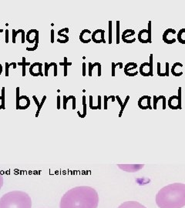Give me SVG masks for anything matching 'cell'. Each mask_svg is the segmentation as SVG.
I'll return each mask as SVG.
<instances>
[{"label":"cell","mask_w":185,"mask_h":208,"mask_svg":"<svg viewBox=\"0 0 185 208\" xmlns=\"http://www.w3.org/2000/svg\"><path fill=\"white\" fill-rule=\"evenodd\" d=\"M99 194L94 188L80 186L70 189L63 194L60 208H97Z\"/></svg>","instance_id":"obj_1"},{"label":"cell","mask_w":185,"mask_h":208,"mask_svg":"<svg viewBox=\"0 0 185 208\" xmlns=\"http://www.w3.org/2000/svg\"><path fill=\"white\" fill-rule=\"evenodd\" d=\"M159 208H183L185 207V184L174 183L161 188L156 195Z\"/></svg>","instance_id":"obj_2"},{"label":"cell","mask_w":185,"mask_h":208,"mask_svg":"<svg viewBox=\"0 0 185 208\" xmlns=\"http://www.w3.org/2000/svg\"><path fill=\"white\" fill-rule=\"evenodd\" d=\"M30 196L21 190H13L0 198V208H32Z\"/></svg>","instance_id":"obj_3"},{"label":"cell","mask_w":185,"mask_h":208,"mask_svg":"<svg viewBox=\"0 0 185 208\" xmlns=\"http://www.w3.org/2000/svg\"><path fill=\"white\" fill-rule=\"evenodd\" d=\"M150 61L145 62L140 65V70L139 73L143 76H153V55L151 54L150 56Z\"/></svg>","instance_id":"obj_4"},{"label":"cell","mask_w":185,"mask_h":208,"mask_svg":"<svg viewBox=\"0 0 185 208\" xmlns=\"http://www.w3.org/2000/svg\"><path fill=\"white\" fill-rule=\"evenodd\" d=\"M176 34V31L174 29H167L164 31L162 39L167 44H173L176 42V39L174 38V35Z\"/></svg>","instance_id":"obj_5"},{"label":"cell","mask_w":185,"mask_h":208,"mask_svg":"<svg viewBox=\"0 0 185 208\" xmlns=\"http://www.w3.org/2000/svg\"><path fill=\"white\" fill-rule=\"evenodd\" d=\"M91 39L95 43H106L105 40V30L104 29H97L92 32Z\"/></svg>","instance_id":"obj_6"},{"label":"cell","mask_w":185,"mask_h":208,"mask_svg":"<svg viewBox=\"0 0 185 208\" xmlns=\"http://www.w3.org/2000/svg\"><path fill=\"white\" fill-rule=\"evenodd\" d=\"M151 97L150 96H143L139 99L137 103L139 108L141 109H152L151 106Z\"/></svg>","instance_id":"obj_7"},{"label":"cell","mask_w":185,"mask_h":208,"mask_svg":"<svg viewBox=\"0 0 185 208\" xmlns=\"http://www.w3.org/2000/svg\"><path fill=\"white\" fill-rule=\"evenodd\" d=\"M119 168H121V169L125 170L127 172H130V173H134V172L139 171L140 169H142L144 167V164H132V165H118Z\"/></svg>","instance_id":"obj_8"},{"label":"cell","mask_w":185,"mask_h":208,"mask_svg":"<svg viewBox=\"0 0 185 208\" xmlns=\"http://www.w3.org/2000/svg\"><path fill=\"white\" fill-rule=\"evenodd\" d=\"M117 208H146V207L137 201H125Z\"/></svg>","instance_id":"obj_9"},{"label":"cell","mask_w":185,"mask_h":208,"mask_svg":"<svg viewBox=\"0 0 185 208\" xmlns=\"http://www.w3.org/2000/svg\"><path fill=\"white\" fill-rule=\"evenodd\" d=\"M182 68H183V64L181 62H177L174 64L173 65L172 68H171V73L173 76H181L183 75V72H182Z\"/></svg>","instance_id":"obj_10"},{"label":"cell","mask_w":185,"mask_h":208,"mask_svg":"<svg viewBox=\"0 0 185 208\" xmlns=\"http://www.w3.org/2000/svg\"><path fill=\"white\" fill-rule=\"evenodd\" d=\"M30 99L27 96H22L19 101V109H26L30 106Z\"/></svg>","instance_id":"obj_11"},{"label":"cell","mask_w":185,"mask_h":208,"mask_svg":"<svg viewBox=\"0 0 185 208\" xmlns=\"http://www.w3.org/2000/svg\"><path fill=\"white\" fill-rule=\"evenodd\" d=\"M167 105L171 109H179V102L177 96H172L168 99Z\"/></svg>","instance_id":"obj_12"},{"label":"cell","mask_w":185,"mask_h":208,"mask_svg":"<svg viewBox=\"0 0 185 208\" xmlns=\"http://www.w3.org/2000/svg\"><path fill=\"white\" fill-rule=\"evenodd\" d=\"M134 35H135V31H134V29H125L123 33H122L121 38H122V40H123L124 43H133L134 42L128 40V38L133 36Z\"/></svg>","instance_id":"obj_13"},{"label":"cell","mask_w":185,"mask_h":208,"mask_svg":"<svg viewBox=\"0 0 185 208\" xmlns=\"http://www.w3.org/2000/svg\"><path fill=\"white\" fill-rule=\"evenodd\" d=\"M138 40L141 43H148V32L147 29H141L138 33Z\"/></svg>","instance_id":"obj_14"},{"label":"cell","mask_w":185,"mask_h":208,"mask_svg":"<svg viewBox=\"0 0 185 208\" xmlns=\"http://www.w3.org/2000/svg\"><path fill=\"white\" fill-rule=\"evenodd\" d=\"M137 64L136 62H128L127 64L125 65L124 68H123L124 73H130L132 70L137 69Z\"/></svg>","instance_id":"obj_15"},{"label":"cell","mask_w":185,"mask_h":208,"mask_svg":"<svg viewBox=\"0 0 185 208\" xmlns=\"http://www.w3.org/2000/svg\"><path fill=\"white\" fill-rule=\"evenodd\" d=\"M177 39L180 43L185 44V29H181L179 30Z\"/></svg>","instance_id":"obj_16"},{"label":"cell","mask_w":185,"mask_h":208,"mask_svg":"<svg viewBox=\"0 0 185 208\" xmlns=\"http://www.w3.org/2000/svg\"><path fill=\"white\" fill-rule=\"evenodd\" d=\"M64 61L62 62H60V66H62V67H64V76L66 77V76H67V74H68V66H72V62H68V59H67V57H64Z\"/></svg>","instance_id":"obj_17"},{"label":"cell","mask_w":185,"mask_h":208,"mask_svg":"<svg viewBox=\"0 0 185 208\" xmlns=\"http://www.w3.org/2000/svg\"><path fill=\"white\" fill-rule=\"evenodd\" d=\"M82 101H83V113L81 115V114H80V112L78 111L77 114L79 115L80 117H81V118H84V117L86 116V97H85V96L83 97Z\"/></svg>","instance_id":"obj_18"},{"label":"cell","mask_w":185,"mask_h":208,"mask_svg":"<svg viewBox=\"0 0 185 208\" xmlns=\"http://www.w3.org/2000/svg\"><path fill=\"white\" fill-rule=\"evenodd\" d=\"M109 99H111L113 102L115 101L116 98L114 96L111 95L110 97H107V96H104V109H108V101Z\"/></svg>","instance_id":"obj_19"},{"label":"cell","mask_w":185,"mask_h":208,"mask_svg":"<svg viewBox=\"0 0 185 208\" xmlns=\"http://www.w3.org/2000/svg\"><path fill=\"white\" fill-rule=\"evenodd\" d=\"M153 109H157V103L159 102V100H160V99H164V96H160V97H156V96H153Z\"/></svg>","instance_id":"obj_20"},{"label":"cell","mask_w":185,"mask_h":208,"mask_svg":"<svg viewBox=\"0 0 185 208\" xmlns=\"http://www.w3.org/2000/svg\"><path fill=\"white\" fill-rule=\"evenodd\" d=\"M68 29H69L68 28H64V29H60L58 32V35L60 36H62V37H64V38H65L64 43H67V42H69V37H68V36H67V35L62 34V32H66V31H67V30H68Z\"/></svg>","instance_id":"obj_21"},{"label":"cell","mask_w":185,"mask_h":208,"mask_svg":"<svg viewBox=\"0 0 185 208\" xmlns=\"http://www.w3.org/2000/svg\"><path fill=\"white\" fill-rule=\"evenodd\" d=\"M129 99H130V96L128 95V96H127V97H126V99H125L124 103H123V106H121V112H120V113H119V117H121V116H122V114H123V110H124V109H125V107H126V106H127V103L129 102Z\"/></svg>","instance_id":"obj_22"},{"label":"cell","mask_w":185,"mask_h":208,"mask_svg":"<svg viewBox=\"0 0 185 208\" xmlns=\"http://www.w3.org/2000/svg\"><path fill=\"white\" fill-rule=\"evenodd\" d=\"M148 43H152V29H151V21L148 22Z\"/></svg>","instance_id":"obj_23"},{"label":"cell","mask_w":185,"mask_h":208,"mask_svg":"<svg viewBox=\"0 0 185 208\" xmlns=\"http://www.w3.org/2000/svg\"><path fill=\"white\" fill-rule=\"evenodd\" d=\"M182 88L181 87H179L178 91H177V97H178V102H179V109H182V100H181V96H182Z\"/></svg>","instance_id":"obj_24"},{"label":"cell","mask_w":185,"mask_h":208,"mask_svg":"<svg viewBox=\"0 0 185 208\" xmlns=\"http://www.w3.org/2000/svg\"><path fill=\"white\" fill-rule=\"evenodd\" d=\"M116 44L120 43V21H116Z\"/></svg>","instance_id":"obj_25"},{"label":"cell","mask_w":185,"mask_h":208,"mask_svg":"<svg viewBox=\"0 0 185 208\" xmlns=\"http://www.w3.org/2000/svg\"><path fill=\"white\" fill-rule=\"evenodd\" d=\"M97 64H98V62H94L93 64L92 62H89V76H90V77L92 76V69H93L94 67H97Z\"/></svg>","instance_id":"obj_26"},{"label":"cell","mask_w":185,"mask_h":208,"mask_svg":"<svg viewBox=\"0 0 185 208\" xmlns=\"http://www.w3.org/2000/svg\"><path fill=\"white\" fill-rule=\"evenodd\" d=\"M46 99V96H43L41 103H40V105H39V107L37 109V112H36V117H38V116H39V112H40V110H41L42 107H43V103H45Z\"/></svg>","instance_id":"obj_27"},{"label":"cell","mask_w":185,"mask_h":208,"mask_svg":"<svg viewBox=\"0 0 185 208\" xmlns=\"http://www.w3.org/2000/svg\"><path fill=\"white\" fill-rule=\"evenodd\" d=\"M109 43H112V21H109Z\"/></svg>","instance_id":"obj_28"},{"label":"cell","mask_w":185,"mask_h":208,"mask_svg":"<svg viewBox=\"0 0 185 208\" xmlns=\"http://www.w3.org/2000/svg\"><path fill=\"white\" fill-rule=\"evenodd\" d=\"M20 87L18 86V87H16V106H15L16 109H19V101H20Z\"/></svg>","instance_id":"obj_29"},{"label":"cell","mask_w":185,"mask_h":208,"mask_svg":"<svg viewBox=\"0 0 185 208\" xmlns=\"http://www.w3.org/2000/svg\"><path fill=\"white\" fill-rule=\"evenodd\" d=\"M17 65L18 66H22V67H26V66H30L31 63L29 62H26V58L23 56L22 57V62H18Z\"/></svg>","instance_id":"obj_30"},{"label":"cell","mask_w":185,"mask_h":208,"mask_svg":"<svg viewBox=\"0 0 185 208\" xmlns=\"http://www.w3.org/2000/svg\"><path fill=\"white\" fill-rule=\"evenodd\" d=\"M39 44V31L36 29L35 31V45Z\"/></svg>","instance_id":"obj_31"},{"label":"cell","mask_w":185,"mask_h":208,"mask_svg":"<svg viewBox=\"0 0 185 208\" xmlns=\"http://www.w3.org/2000/svg\"><path fill=\"white\" fill-rule=\"evenodd\" d=\"M62 101H63V103H62V109H67V105L68 100H67V97H66V96H63V97H62Z\"/></svg>","instance_id":"obj_32"},{"label":"cell","mask_w":185,"mask_h":208,"mask_svg":"<svg viewBox=\"0 0 185 208\" xmlns=\"http://www.w3.org/2000/svg\"><path fill=\"white\" fill-rule=\"evenodd\" d=\"M6 109V102L3 101L2 97L0 96V109Z\"/></svg>","instance_id":"obj_33"},{"label":"cell","mask_w":185,"mask_h":208,"mask_svg":"<svg viewBox=\"0 0 185 208\" xmlns=\"http://www.w3.org/2000/svg\"><path fill=\"white\" fill-rule=\"evenodd\" d=\"M165 65H166V72L164 73H165L166 76H169V73H170V64H169V62H167Z\"/></svg>","instance_id":"obj_34"},{"label":"cell","mask_w":185,"mask_h":208,"mask_svg":"<svg viewBox=\"0 0 185 208\" xmlns=\"http://www.w3.org/2000/svg\"><path fill=\"white\" fill-rule=\"evenodd\" d=\"M111 76H112L113 77H114L115 76V69H116V65H115V63L114 62H112L111 63Z\"/></svg>","instance_id":"obj_35"},{"label":"cell","mask_w":185,"mask_h":208,"mask_svg":"<svg viewBox=\"0 0 185 208\" xmlns=\"http://www.w3.org/2000/svg\"><path fill=\"white\" fill-rule=\"evenodd\" d=\"M49 63H47V62H45V73H44V76H48V71H49V69H50V67H49Z\"/></svg>","instance_id":"obj_36"},{"label":"cell","mask_w":185,"mask_h":208,"mask_svg":"<svg viewBox=\"0 0 185 208\" xmlns=\"http://www.w3.org/2000/svg\"><path fill=\"white\" fill-rule=\"evenodd\" d=\"M71 99L73 100V106H72V109H76V97L73 95H71Z\"/></svg>","instance_id":"obj_37"},{"label":"cell","mask_w":185,"mask_h":208,"mask_svg":"<svg viewBox=\"0 0 185 208\" xmlns=\"http://www.w3.org/2000/svg\"><path fill=\"white\" fill-rule=\"evenodd\" d=\"M9 67H10V66H9V64L8 63V62H6V76H9Z\"/></svg>","instance_id":"obj_38"},{"label":"cell","mask_w":185,"mask_h":208,"mask_svg":"<svg viewBox=\"0 0 185 208\" xmlns=\"http://www.w3.org/2000/svg\"><path fill=\"white\" fill-rule=\"evenodd\" d=\"M57 106H56V108L58 109H60L61 108V98H60V96H58L57 97Z\"/></svg>","instance_id":"obj_39"},{"label":"cell","mask_w":185,"mask_h":208,"mask_svg":"<svg viewBox=\"0 0 185 208\" xmlns=\"http://www.w3.org/2000/svg\"><path fill=\"white\" fill-rule=\"evenodd\" d=\"M12 32H13V43H16V42H15V37H16V36H17V34H16V31H15V29H13Z\"/></svg>","instance_id":"obj_40"},{"label":"cell","mask_w":185,"mask_h":208,"mask_svg":"<svg viewBox=\"0 0 185 208\" xmlns=\"http://www.w3.org/2000/svg\"><path fill=\"white\" fill-rule=\"evenodd\" d=\"M86 62H83V76H86Z\"/></svg>","instance_id":"obj_41"},{"label":"cell","mask_w":185,"mask_h":208,"mask_svg":"<svg viewBox=\"0 0 185 208\" xmlns=\"http://www.w3.org/2000/svg\"><path fill=\"white\" fill-rule=\"evenodd\" d=\"M126 75L128 76H137L138 74V73L136 71V72H130V73H125Z\"/></svg>","instance_id":"obj_42"},{"label":"cell","mask_w":185,"mask_h":208,"mask_svg":"<svg viewBox=\"0 0 185 208\" xmlns=\"http://www.w3.org/2000/svg\"><path fill=\"white\" fill-rule=\"evenodd\" d=\"M98 109H101V97L98 96V105H97Z\"/></svg>","instance_id":"obj_43"},{"label":"cell","mask_w":185,"mask_h":208,"mask_svg":"<svg viewBox=\"0 0 185 208\" xmlns=\"http://www.w3.org/2000/svg\"><path fill=\"white\" fill-rule=\"evenodd\" d=\"M53 67H54V76H57V64L56 62H53Z\"/></svg>","instance_id":"obj_44"},{"label":"cell","mask_w":185,"mask_h":208,"mask_svg":"<svg viewBox=\"0 0 185 208\" xmlns=\"http://www.w3.org/2000/svg\"><path fill=\"white\" fill-rule=\"evenodd\" d=\"M32 98H33V99H34V102H35V103L36 104L37 107L39 108V105H40V103H39V100H38V99H37V97H36V96H33V97H32Z\"/></svg>","instance_id":"obj_45"},{"label":"cell","mask_w":185,"mask_h":208,"mask_svg":"<svg viewBox=\"0 0 185 208\" xmlns=\"http://www.w3.org/2000/svg\"><path fill=\"white\" fill-rule=\"evenodd\" d=\"M37 48H38V45H35L32 48L27 47L26 48V50H27V51H35V50H37Z\"/></svg>","instance_id":"obj_46"},{"label":"cell","mask_w":185,"mask_h":208,"mask_svg":"<svg viewBox=\"0 0 185 208\" xmlns=\"http://www.w3.org/2000/svg\"><path fill=\"white\" fill-rule=\"evenodd\" d=\"M97 67H98V76H101V64L100 63V62H98V64H97Z\"/></svg>","instance_id":"obj_47"},{"label":"cell","mask_w":185,"mask_h":208,"mask_svg":"<svg viewBox=\"0 0 185 208\" xmlns=\"http://www.w3.org/2000/svg\"><path fill=\"white\" fill-rule=\"evenodd\" d=\"M115 98H116V100H117V102H118V103H119V104H120V106H121H121H123V102H122V100H121V98H120V97H119V96H118V95H117V96H116V97H115Z\"/></svg>","instance_id":"obj_48"},{"label":"cell","mask_w":185,"mask_h":208,"mask_svg":"<svg viewBox=\"0 0 185 208\" xmlns=\"http://www.w3.org/2000/svg\"><path fill=\"white\" fill-rule=\"evenodd\" d=\"M39 76H43V64L40 63L39 67Z\"/></svg>","instance_id":"obj_49"},{"label":"cell","mask_w":185,"mask_h":208,"mask_svg":"<svg viewBox=\"0 0 185 208\" xmlns=\"http://www.w3.org/2000/svg\"><path fill=\"white\" fill-rule=\"evenodd\" d=\"M6 43H9V30H6Z\"/></svg>","instance_id":"obj_50"},{"label":"cell","mask_w":185,"mask_h":208,"mask_svg":"<svg viewBox=\"0 0 185 208\" xmlns=\"http://www.w3.org/2000/svg\"><path fill=\"white\" fill-rule=\"evenodd\" d=\"M50 42H51V43H54V30L53 29L51 30V39H50Z\"/></svg>","instance_id":"obj_51"},{"label":"cell","mask_w":185,"mask_h":208,"mask_svg":"<svg viewBox=\"0 0 185 208\" xmlns=\"http://www.w3.org/2000/svg\"><path fill=\"white\" fill-rule=\"evenodd\" d=\"M115 65H116V67H120V69H123V62H117V63H115Z\"/></svg>","instance_id":"obj_52"},{"label":"cell","mask_w":185,"mask_h":208,"mask_svg":"<svg viewBox=\"0 0 185 208\" xmlns=\"http://www.w3.org/2000/svg\"><path fill=\"white\" fill-rule=\"evenodd\" d=\"M2 185H3V179H2V176L0 174V189L2 188Z\"/></svg>","instance_id":"obj_53"},{"label":"cell","mask_w":185,"mask_h":208,"mask_svg":"<svg viewBox=\"0 0 185 208\" xmlns=\"http://www.w3.org/2000/svg\"><path fill=\"white\" fill-rule=\"evenodd\" d=\"M9 66H10V67L11 66H13V69H16V67H16V66H17V63H16V62H12V63H10V64H9Z\"/></svg>","instance_id":"obj_54"},{"label":"cell","mask_w":185,"mask_h":208,"mask_svg":"<svg viewBox=\"0 0 185 208\" xmlns=\"http://www.w3.org/2000/svg\"><path fill=\"white\" fill-rule=\"evenodd\" d=\"M22 76H26V67H22Z\"/></svg>","instance_id":"obj_55"},{"label":"cell","mask_w":185,"mask_h":208,"mask_svg":"<svg viewBox=\"0 0 185 208\" xmlns=\"http://www.w3.org/2000/svg\"><path fill=\"white\" fill-rule=\"evenodd\" d=\"M2 64L0 63V75L2 74Z\"/></svg>","instance_id":"obj_56"},{"label":"cell","mask_w":185,"mask_h":208,"mask_svg":"<svg viewBox=\"0 0 185 208\" xmlns=\"http://www.w3.org/2000/svg\"><path fill=\"white\" fill-rule=\"evenodd\" d=\"M3 32V29H0V32Z\"/></svg>","instance_id":"obj_57"}]
</instances>
